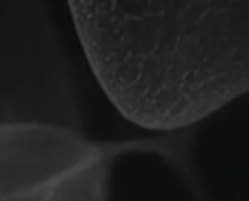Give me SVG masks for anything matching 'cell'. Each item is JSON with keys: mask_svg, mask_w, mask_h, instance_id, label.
<instances>
[{"mask_svg": "<svg viewBox=\"0 0 249 201\" xmlns=\"http://www.w3.org/2000/svg\"><path fill=\"white\" fill-rule=\"evenodd\" d=\"M179 153V140H94L81 129L0 125V201H109L112 168L127 153Z\"/></svg>", "mask_w": 249, "mask_h": 201, "instance_id": "cell-1", "label": "cell"}]
</instances>
